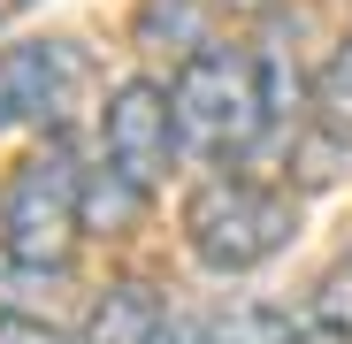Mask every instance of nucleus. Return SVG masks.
Here are the masks:
<instances>
[{"instance_id": "f257e3e1", "label": "nucleus", "mask_w": 352, "mask_h": 344, "mask_svg": "<svg viewBox=\"0 0 352 344\" xmlns=\"http://www.w3.org/2000/svg\"><path fill=\"white\" fill-rule=\"evenodd\" d=\"M168 107H176V146L199 153V161H238L276 123L261 54H245V46L184 54V69H176V84H168Z\"/></svg>"}, {"instance_id": "f03ea898", "label": "nucleus", "mask_w": 352, "mask_h": 344, "mask_svg": "<svg viewBox=\"0 0 352 344\" xmlns=\"http://www.w3.org/2000/svg\"><path fill=\"white\" fill-rule=\"evenodd\" d=\"M291 229H299V199L276 184H253V176H207L184 199V245L214 275H245V268L276 260L291 245Z\"/></svg>"}, {"instance_id": "7ed1b4c3", "label": "nucleus", "mask_w": 352, "mask_h": 344, "mask_svg": "<svg viewBox=\"0 0 352 344\" xmlns=\"http://www.w3.org/2000/svg\"><path fill=\"white\" fill-rule=\"evenodd\" d=\"M85 238V168L77 153L54 138L38 153H23L0 184V253L38 260V268H69Z\"/></svg>"}, {"instance_id": "20e7f679", "label": "nucleus", "mask_w": 352, "mask_h": 344, "mask_svg": "<svg viewBox=\"0 0 352 344\" xmlns=\"http://www.w3.org/2000/svg\"><path fill=\"white\" fill-rule=\"evenodd\" d=\"M100 146H107V168H123L138 192H153L168 176V153H176V107H168V92L153 77H123L107 92Z\"/></svg>"}, {"instance_id": "39448f33", "label": "nucleus", "mask_w": 352, "mask_h": 344, "mask_svg": "<svg viewBox=\"0 0 352 344\" xmlns=\"http://www.w3.org/2000/svg\"><path fill=\"white\" fill-rule=\"evenodd\" d=\"M77 84H85V46L77 38H16V46H0V130L62 123Z\"/></svg>"}, {"instance_id": "423d86ee", "label": "nucleus", "mask_w": 352, "mask_h": 344, "mask_svg": "<svg viewBox=\"0 0 352 344\" xmlns=\"http://www.w3.org/2000/svg\"><path fill=\"white\" fill-rule=\"evenodd\" d=\"M161 299L146 291V283H115V291L92 306V321H85V344H153L161 336Z\"/></svg>"}, {"instance_id": "0eeeda50", "label": "nucleus", "mask_w": 352, "mask_h": 344, "mask_svg": "<svg viewBox=\"0 0 352 344\" xmlns=\"http://www.w3.org/2000/svg\"><path fill=\"white\" fill-rule=\"evenodd\" d=\"M307 115H314V130H322L329 146L352 153V38L322 62V77H314V92H307Z\"/></svg>"}, {"instance_id": "6e6552de", "label": "nucleus", "mask_w": 352, "mask_h": 344, "mask_svg": "<svg viewBox=\"0 0 352 344\" xmlns=\"http://www.w3.org/2000/svg\"><path fill=\"white\" fill-rule=\"evenodd\" d=\"M207 344H291V321L276 314V306H222L214 314V329H207Z\"/></svg>"}, {"instance_id": "1a4fd4ad", "label": "nucleus", "mask_w": 352, "mask_h": 344, "mask_svg": "<svg viewBox=\"0 0 352 344\" xmlns=\"http://www.w3.org/2000/svg\"><path fill=\"white\" fill-rule=\"evenodd\" d=\"M314 314H322V321H337V329H352V260L322 275V291H314Z\"/></svg>"}, {"instance_id": "9d476101", "label": "nucleus", "mask_w": 352, "mask_h": 344, "mask_svg": "<svg viewBox=\"0 0 352 344\" xmlns=\"http://www.w3.org/2000/svg\"><path fill=\"white\" fill-rule=\"evenodd\" d=\"M0 344H62L54 321H23V314H0Z\"/></svg>"}, {"instance_id": "9b49d317", "label": "nucleus", "mask_w": 352, "mask_h": 344, "mask_svg": "<svg viewBox=\"0 0 352 344\" xmlns=\"http://www.w3.org/2000/svg\"><path fill=\"white\" fill-rule=\"evenodd\" d=\"M291 344H352V329H337V321H307V329H291Z\"/></svg>"}, {"instance_id": "f8f14e48", "label": "nucleus", "mask_w": 352, "mask_h": 344, "mask_svg": "<svg viewBox=\"0 0 352 344\" xmlns=\"http://www.w3.org/2000/svg\"><path fill=\"white\" fill-rule=\"evenodd\" d=\"M207 8H222V16H261L268 0H207Z\"/></svg>"}, {"instance_id": "ddd939ff", "label": "nucleus", "mask_w": 352, "mask_h": 344, "mask_svg": "<svg viewBox=\"0 0 352 344\" xmlns=\"http://www.w3.org/2000/svg\"><path fill=\"white\" fill-rule=\"evenodd\" d=\"M153 344H199V336H192V329H176V321H161V336H153Z\"/></svg>"}, {"instance_id": "4468645a", "label": "nucleus", "mask_w": 352, "mask_h": 344, "mask_svg": "<svg viewBox=\"0 0 352 344\" xmlns=\"http://www.w3.org/2000/svg\"><path fill=\"white\" fill-rule=\"evenodd\" d=\"M31 8V0H0V23H8V16H23Z\"/></svg>"}]
</instances>
